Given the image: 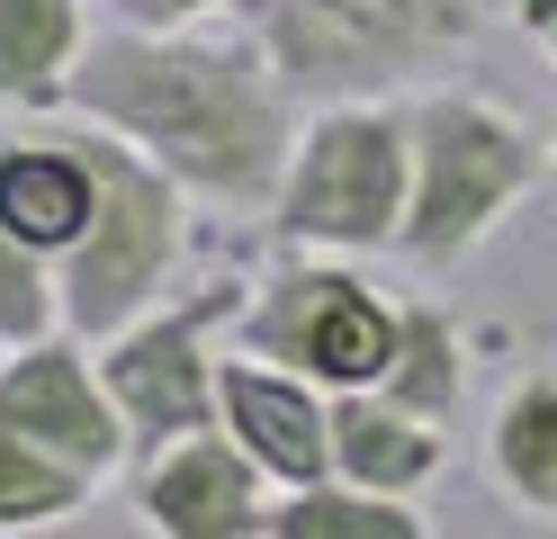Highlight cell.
<instances>
[{"instance_id":"cell-1","label":"cell","mask_w":557,"mask_h":539,"mask_svg":"<svg viewBox=\"0 0 557 539\" xmlns=\"http://www.w3.org/2000/svg\"><path fill=\"white\" fill-rule=\"evenodd\" d=\"M73 108L216 207L278 198L288 154H297L288 82L270 72V54L207 46V36H181V27H126V36L82 46Z\"/></svg>"},{"instance_id":"cell-2","label":"cell","mask_w":557,"mask_h":539,"mask_svg":"<svg viewBox=\"0 0 557 539\" xmlns=\"http://www.w3.org/2000/svg\"><path fill=\"white\" fill-rule=\"evenodd\" d=\"M504 0H261V54L288 90L369 99L405 72H441L495 27Z\"/></svg>"},{"instance_id":"cell-3","label":"cell","mask_w":557,"mask_h":539,"mask_svg":"<svg viewBox=\"0 0 557 539\" xmlns=\"http://www.w3.org/2000/svg\"><path fill=\"white\" fill-rule=\"evenodd\" d=\"M82 162H90V225L63 243V323L82 342H109L126 333L135 315H153V297L181 270V180L162 162H145L135 144L117 135H73Z\"/></svg>"},{"instance_id":"cell-4","label":"cell","mask_w":557,"mask_h":539,"mask_svg":"<svg viewBox=\"0 0 557 539\" xmlns=\"http://www.w3.org/2000/svg\"><path fill=\"white\" fill-rule=\"evenodd\" d=\"M405 126H413V189H405L396 243L423 270H449L521 207V189L540 180V144L512 108L476 90H432Z\"/></svg>"},{"instance_id":"cell-5","label":"cell","mask_w":557,"mask_h":539,"mask_svg":"<svg viewBox=\"0 0 557 539\" xmlns=\"http://www.w3.org/2000/svg\"><path fill=\"white\" fill-rule=\"evenodd\" d=\"M405 189H413V126L396 108H324L297 135L288 180H278V234L297 243H396L405 225Z\"/></svg>"},{"instance_id":"cell-6","label":"cell","mask_w":557,"mask_h":539,"mask_svg":"<svg viewBox=\"0 0 557 539\" xmlns=\"http://www.w3.org/2000/svg\"><path fill=\"white\" fill-rule=\"evenodd\" d=\"M243 351L306 387H377L396 351V306L351 270H278L243 306Z\"/></svg>"},{"instance_id":"cell-7","label":"cell","mask_w":557,"mask_h":539,"mask_svg":"<svg viewBox=\"0 0 557 539\" xmlns=\"http://www.w3.org/2000/svg\"><path fill=\"white\" fill-rule=\"evenodd\" d=\"M216 315H225V297H198L181 315H135L126 333H109L99 387L117 395L135 450H171L216 422V369H207V323Z\"/></svg>"},{"instance_id":"cell-8","label":"cell","mask_w":557,"mask_h":539,"mask_svg":"<svg viewBox=\"0 0 557 539\" xmlns=\"http://www.w3.org/2000/svg\"><path fill=\"white\" fill-rule=\"evenodd\" d=\"M0 422L18 441H37L46 458L82 467V477H109L126 458V414L117 395L99 387V359L63 351V342H27L10 369H0Z\"/></svg>"},{"instance_id":"cell-9","label":"cell","mask_w":557,"mask_h":539,"mask_svg":"<svg viewBox=\"0 0 557 539\" xmlns=\"http://www.w3.org/2000/svg\"><path fill=\"white\" fill-rule=\"evenodd\" d=\"M135 513L153 539H270V503H261V467L234 431H189V441L153 450Z\"/></svg>"},{"instance_id":"cell-10","label":"cell","mask_w":557,"mask_h":539,"mask_svg":"<svg viewBox=\"0 0 557 539\" xmlns=\"http://www.w3.org/2000/svg\"><path fill=\"white\" fill-rule=\"evenodd\" d=\"M216 422L252 450V467L278 477V486H315L333 467V405L306 378H288V369H252V359L225 369L216 378Z\"/></svg>"},{"instance_id":"cell-11","label":"cell","mask_w":557,"mask_h":539,"mask_svg":"<svg viewBox=\"0 0 557 539\" xmlns=\"http://www.w3.org/2000/svg\"><path fill=\"white\" fill-rule=\"evenodd\" d=\"M333 467L342 486H369V494H413L441 467V441L423 414L387 405L377 387H342L333 395Z\"/></svg>"},{"instance_id":"cell-12","label":"cell","mask_w":557,"mask_h":539,"mask_svg":"<svg viewBox=\"0 0 557 539\" xmlns=\"http://www.w3.org/2000/svg\"><path fill=\"white\" fill-rule=\"evenodd\" d=\"M0 225L27 234L37 252H63L90 225V162L82 144H27L0 154Z\"/></svg>"},{"instance_id":"cell-13","label":"cell","mask_w":557,"mask_h":539,"mask_svg":"<svg viewBox=\"0 0 557 539\" xmlns=\"http://www.w3.org/2000/svg\"><path fill=\"white\" fill-rule=\"evenodd\" d=\"M82 46H90L82 0H0V99H18V108L73 99Z\"/></svg>"},{"instance_id":"cell-14","label":"cell","mask_w":557,"mask_h":539,"mask_svg":"<svg viewBox=\"0 0 557 539\" xmlns=\"http://www.w3.org/2000/svg\"><path fill=\"white\" fill-rule=\"evenodd\" d=\"M485 458H495V486L521 503V513L557 522V369H531L495 405V441H485Z\"/></svg>"},{"instance_id":"cell-15","label":"cell","mask_w":557,"mask_h":539,"mask_svg":"<svg viewBox=\"0 0 557 539\" xmlns=\"http://www.w3.org/2000/svg\"><path fill=\"white\" fill-rule=\"evenodd\" d=\"M270 539H432L423 513L405 494H369V486H297L288 503H270Z\"/></svg>"},{"instance_id":"cell-16","label":"cell","mask_w":557,"mask_h":539,"mask_svg":"<svg viewBox=\"0 0 557 539\" xmlns=\"http://www.w3.org/2000/svg\"><path fill=\"white\" fill-rule=\"evenodd\" d=\"M377 395L405 405V414H423V422H441L459 405V333H449V315L396 306V351H387V369H377Z\"/></svg>"},{"instance_id":"cell-17","label":"cell","mask_w":557,"mask_h":539,"mask_svg":"<svg viewBox=\"0 0 557 539\" xmlns=\"http://www.w3.org/2000/svg\"><path fill=\"white\" fill-rule=\"evenodd\" d=\"M82 494H90L82 467L46 458L37 441H18V431L0 422V530H54V522L82 513Z\"/></svg>"},{"instance_id":"cell-18","label":"cell","mask_w":557,"mask_h":539,"mask_svg":"<svg viewBox=\"0 0 557 539\" xmlns=\"http://www.w3.org/2000/svg\"><path fill=\"white\" fill-rule=\"evenodd\" d=\"M54 315H63V287H54V270H46V252L0 225V342H10V351L46 342Z\"/></svg>"},{"instance_id":"cell-19","label":"cell","mask_w":557,"mask_h":539,"mask_svg":"<svg viewBox=\"0 0 557 539\" xmlns=\"http://www.w3.org/2000/svg\"><path fill=\"white\" fill-rule=\"evenodd\" d=\"M117 10H126L135 27H189V19H207V10H252V0H117Z\"/></svg>"},{"instance_id":"cell-20","label":"cell","mask_w":557,"mask_h":539,"mask_svg":"<svg viewBox=\"0 0 557 539\" xmlns=\"http://www.w3.org/2000/svg\"><path fill=\"white\" fill-rule=\"evenodd\" d=\"M512 10H521V27H540V36L557 27V0H512Z\"/></svg>"},{"instance_id":"cell-21","label":"cell","mask_w":557,"mask_h":539,"mask_svg":"<svg viewBox=\"0 0 557 539\" xmlns=\"http://www.w3.org/2000/svg\"><path fill=\"white\" fill-rule=\"evenodd\" d=\"M548 54H557V27H548Z\"/></svg>"}]
</instances>
